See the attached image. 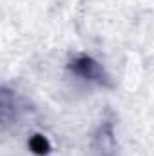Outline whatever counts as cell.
Wrapping results in <instances>:
<instances>
[{"mask_svg": "<svg viewBox=\"0 0 154 156\" xmlns=\"http://www.w3.org/2000/svg\"><path fill=\"white\" fill-rule=\"evenodd\" d=\"M93 147L94 153L98 156H113L116 151V142H114V131H113V123H102L94 134L93 140Z\"/></svg>", "mask_w": 154, "mask_h": 156, "instance_id": "obj_2", "label": "cell"}, {"mask_svg": "<svg viewBox=\"0 0 154 156\" xmlns=\"http://www.w3.org/2000/svg\"><path fill=\"white\" fill-rule=\"evenodd\" d=\"M27 147H29V151L35 156H47L53 151V145H51L49 138H47L45 134H42V133L33 134V136L27 140Z\"/></svg>", "mask_w": 154, "mask_h": 156, "instance_id": "obj_3", "label": "cell"}, {"mask_svg": "<svg viewBox=\"0 0 154 156\" xmlns=\"http://www.w3.org/2000/svg\"><path fill=\"white\" fill-rule=\"evenodd\" d=\"M67 69L73 76H76L82 82L87 83H96V85H107L109 83V75L105 73L103 66L93 58L91 55H76L71 58L67 64Z\"/></svg>", "mask_w": 154, "mask_h": 156, "instance_id": "obj_1", "label": "cell"}]
</instances>
